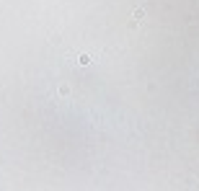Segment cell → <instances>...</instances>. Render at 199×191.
Masks as SVG:
<instances>
[{"instance_id":"1","label":"cell","mask_w":199,"mask_h":191,"mask_svg":"<svg viewBox=\"0 0 199 191\" xmlns=\"http://www.w3.org/2000/svg\"><path fill=\"white\" fill-rule=\"evenodd\" d=\"M132 18H135V23H142V21H145V11L135 8V11H132Z\"/></svg>"}]
</instances>
